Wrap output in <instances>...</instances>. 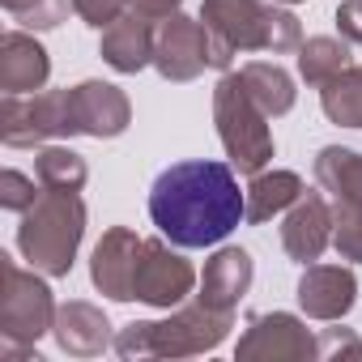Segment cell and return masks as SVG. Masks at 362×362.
<instances>
[{
	"instance_id": "cell-1",
	"label": "cell",
	"mask_w": 362,
	"mask_h": 362,
	"mask_svg": "<svg viewBox=\"0 0 362 362\" xmlns=\"http://www.w3.org/2000/svg\"><path fill=\"white\" fill-rule=\"evenodd\" d=\"M247 209V192L226 162H175L149 188V218L175 247H214L222 243Z\"/></svg>"
},
{
	"instance_id": "cell-2",
	"label": "cell",
	"mask_w": 362,
	"mask_h": 362,
	"mask_svg": "<svg viewBox=\"0 0 362 362\" xmlns=\"http://www.w3.org/2000/svg\"><path fill=\"white\" fill-rule=\"evenodd\" d=\"M201 22L214 39V69H230L239 52L290 56L303 47L298 18L264 0H201Z\"/></svg>"
},
{
	"instance_id": "cell-3",
	"label": "cell",
	"mask_w": 362,
	"mask_h": 362,
	"mask_svg": "<svg viewBox=\"0 0 362 362\" xmlns=\"http://www.w3.org/2000/svg\"><path fill=\"white\" fill-rule=\"evenodd\" d=\"M235 328V311H214L201 298L192 307H179L166 320H136L119 328L115 354L119 358H192L214 354Z\"/></svg>"
},
{
	"instance_id": "cell-4",
	"label": "cell",
	"mask_w": 362,
	"mask_h": 362,
	"mask_svg": "<svg viewBox=\"0 0 362 362\" xmlns=\"http://www.w3.org/2000/svg\"><path fill=\"white\" fill-rule=\"evenodd\" d=\"M81 235H86V201L77 192L43 188L39 201L22 214L18 247L30 260V269L47 273V277H69Z\"/></svg>"
},
{
	"instance_id": "cell-5",
	"label": "cell",
	"mask_w": 362,
	"mask_h": 362,
	"mask_svg": "<svg viewBox=\"0 0 362 362\" xmlns=\"http://www.w3.org/2000/svg\"><path fill=\"white\" fill-rule=\"evenodd\" d=\"M214 124H218V136H222L226 158H230L235 170L256 175V170H264L273 162L269 115L243 90L239 73H222V81L214 86Z\"/></svg>"
},
{
	"instance_id": "cell-6",
	"label": "cell",
	"mask_w": 362,
	"mask_h": 362,
	"mask_svg": "<svg viewBox=\"0 0 362 362\" xmlns=\"http://www.w3.org/2000/svg\"><path fill=\"white\" fill-rule=\"evenodd\" d=\"M47 277V273H43ZM39 269H22L13 256H0V341L30 345L56 328V298Z\"/></svg>"
},
{
	"instance_id": "cell-7",
	"label": "cell",
	"mask_w": 362,
	"mask_h": 362,
	"mask_svg": "<svg viewBox=\"0 0 362 362\" xmlns=\"http://www.w3.org/2000/svg\"><path fill=\"white\" fill-rule=\"evenodd\" d=\"M52 136H73L69 90L5 94V103H0V141L13 149H35Z\"/></svg>"
},
{
	"instance_id": "cell-8",
	"label": "cell",
	"mask_w": 362,
	"mask_h": 362,
	"mask_svg": "<svg viewBox=\"0 0 362 362\" xmlns=\"http://www.w3.org/2000/svg\"><path fill=\"white\" fill-rule=\"evenodd\" d=\"M153 69L166 81H197L205 69H214V39L201 18L170 13L158 22L153 35Z\"/></svg>"
},
{
	"instance_id": "cell-9",
	"label": "cell",
	"mask_w": 362,
	"mask_h": 362,
	"mask_svg": "<svg viewBox=\"0 0 362 362\" xmlns=\"http://www.w3.org/2000/svg\"><path fill=\"white\" fill-rule=\"evenodd\" d=\"M235 354L243 362H311L320 358V341L307 332V324L290 311H269L247 324Z\"/></svg>"
},
{
	"instance_id": "cell-10",
	"label": "cell",
	"mask_w": 362,
	"mask_h": 362,
	"mask_svg": "<svg viewBox=\"0 0 362 362\" xmlns=\"http://www.w3.org/2000/svg\"><path fill=\"white\" fill-rule=\"evenodd\" d=\"M192 286H197V269L184 256L170 252L166 239H145L141 260H136V277H132V298L170 311L192 294Z\"/></svg>"
},
{
	"instance_id": "cell-11",
	"label": "cell",
	"mask_w": 362,
	"mask_h": 362,
	"mask_svg": "<svg viewBox=\"0 0 362 362\" xmlns=\"http://www.w3.org/2000/svg\"><path fill=\"white\" fill-rule=\"evenodd\" d=\"M69 111H73V136L111 141V136L128 132V124H132V103L111 81H81V86H73L69 90Z\"/></svg>"
},
{
	"instance_id": "cell-12",
	"label": "cell",
	"mask_w": 362,
	"mask_h": 362,
	"mask_svg": "<svg viewBox=\"0 0 362 362\" xmlns=\"http://www.w3.org/2000/svg\"><path fill=\"white\" fill-rule=\"evenodd\" d=\"M145 239L128 226H111L90 256V281L115 298V303H132V277H136V260H141Z\"/></svg>"
},
{
	"instance_id": "cell-13",
	"label": "cell",
	"mask_w": 362,
	"mask_h": 362,
	"mask_svg": "<svg viewBox=\"0 0 362 362\" xmlns=\"http://www.w3.org/2000/svg\"><path fill=\"white\" fill-rule=\"evenodd\" d=\"M332 243V209L320 192H303L281 222V247L294 264H315Z\"/></svg>"
},
{
	"instance_id": "cell-14",
	"label": "cell",
	"mask_w": 362,
	"mask_h": 362,
	"mask_svg": "<svg viewBox=\"0 0 362 362\" xmlns=\"http://www.w3.org/2000/svg\"><path fill=\"white\" fill-rule=\"evenodd\" d=\"M358 303V281L345 264H307L298 277V307L311 320H345Z\"/></svg>"
},
{
	"instance_id": "cell-15",
	"label": "cell",
	"mask_w": 362,
	"mask_h": 362,
	"mask_svg": "<svg viewBox=\"0 0 362 362\" xmlns=\"http://www.w3.org/2000/svg\"><path fill=\"white\" fill-rule=\"evenodd\" d=\"M47 77H52V60L35 35L9 30L0 39V90L5 94H39Z\"/></svg>"
},
{
	"instance_id": "cell-16",
	"label": "cell",
	"mask_w": 362,
	"mask_h": 362,
	"mask_svg": "<svg viewBox=\"0 0 362 362\" xmlns=\"http://www.w3.org/2000/svg\"><path fill=\"white\" fill-rule=\"evenodd\" d=\"M252 277H256V264L243 247H218L209 260H205V273H201V303L214 307V311H235L239 298L252 290Z\"/></svg>"
},
{
	"instance_id": "cell-17",
	"label": "cell",
	"mask_w": 362,
	"mask_h": 362,
	"mask_svg": "<svg viewBox=\"0 0 362 362\" xmlns=\"http://www.w3.org/2000/svg\"><path fill=\"white\" fill-rule=\"evenodd\" d=\"M56 345L73 358H98L111 345V320L103 315V307L86 303V298H69L56 307V328H52Z\"/></svg>"
},
{
	"instance_id": "cell-18",
	"label": "cell",
	"mask_w": 362,
	"mask_h": 362,
	"mask_svg": "<svg viewBox=\"0 0 362 362\" xmlns=\"http://www.w3.org/2000/svg\"><path fill=\"white\" fill-rule=\"evenodd\" d=\"M153 22L128 9L103 30V60L115 73H141L145 64H153Z\"/></svg>"
},
{
	"instance_id": "cell-19",
	"label": "cell",
	"mask_w": 362,
	"mask_h": 362,
	"mask_svg": "<svg viewBox=\"0 0 362 362\" xmlns=\"http://www.w3.org/2000/svg\"><path fill=\"white\" fill-rule=\"evenodd\" d=\"M303 179L294 170H256L252 184H247V209H243V222L260 226L277 214H286L298 197H303Z\"/></svg>"
},
{
	"instance_id": "cell-20",
	"label": "cell",
	"mask_w": 362,
	"mask_h": 362,
	"mask_svg": "<svg viewBox=\"0 0 362 362\" xmlns=\"http://www.w3.org/2000/svg\"><path fill=\"white\" fill-rule=\"evenodd\" d=\"M239 81H243V90L256 98V107L273 119V115H286L290 107H294V98H298V90H294V77L277 64V60H252V64H243L239 69Z\"/></svg>"
},
{
	"instance_id": "cell-21",
	"label": "cell",
	"mask_w": 362,
	"mask_h": 362,
	"mask_svg": "<svg viewBox=\"0 0 362 362\" xmlns=\"http://www.w3.org/2000/svg\"><path fill=\"white\" fill-rule=\"evenodd\" d=\"M315 184L328 192L332 205L362 197V153L345 145H324L315 153Z\"/></svg>"
},
{
	"instance_id": "cell-22",
	"label": "cell",
	"mask_w": 362,
	"mask_h": 362,
	"mask_svg": "<svg viewBox=\"0 0 362 362\" xmlns=\"http://www.w3.org/2000/svg\"><path fill=\"white\" fill-rule=\"evenodd\" d=\"M354 64V56H349V39H328V35H320V39H307L303 47H298V77L307 81V86H328L332 77H341L345 69Z\"/></svg>"
},
{
	"instance_id": "cell-23",
	"label": "cell",
	"mask_w": 362,
	"mask_h": 362,
	"mask_svg": "<svg viewBox=\"0 0 362 362\" xmlns=\"http://www.w3.org/2000/svg\"><path fill=\"white\" fill-rule=\"evenodd\" d=\"M35 179L43 188H60V192H81L86 179H90V166L81 153H73L69 145H43L35 153Z\"/></svg>"
},
{
	"instance_id": "cell-24",
	"label": "cell",
	"mask_w": 362,
	"mask_h": 362,
	"mask_svg": "<svg viewBox=\"0 0 362 362\" xmlns=\"http://www.w3.org/2000/svg\"><path fill=\"white\" fill-rule=\"evenodd\" d=\"M320 107L341 128H362V64H349L341 77L320 86Z\"/></svg>"
},
{
	"instance_id": "cell-25",
	"label": "cell",
	"mask_w": 362,
	"mask_h": 362,
	"mask_svg": "<svg viewBox=\"0 0 362 362\" xmlns=\"http://www.w3.org/2000/svg\"><path fill=\"white\" fill-rule=\"evenodd\" d=\"M332 247L341 260L362 264V197L332 205Z\"/></svg>"
},
{
	"instance_id": "cell-26",
	"label": "cell",
	"mask_w": 362,
	"mask_h": 362,
	"mask_svg": "<svg viewBox=\"0 0 362 362\" xmlns=\"http://www.w3.org/2000/svg\"><path fill=\"white\" fill-rule=\"evenodd\" d=\"M5 13L30 30H56L64 18H69V5L73 0H0Z\"/></svg>"
},
{
	"instance_id": "cell-27",
	"label": "cell",
	"mask_w": 362,
	"mask_h": 362,
	"mask_svg": "<svg viewBox=\"0 0 362 362\" xmlns=\"http://www.w3.org/2000/svg\"><path fill=\"white\" fill-rule=\"evenodd\" d=\"M39 192H43V184L30 179V175H22V170H5V175H0V205L13 209V214H26L39 201Z\"/></svg>"
},
{
	"instance_id": "cell-28",
	"label": "cell",
	"mask_w": 362,
	"mask_h": 362,
	"mask_svg": "<svg viewBox=\"0 0 362 362\" xmlns=\"http://www.w3.org/2000/svg\"><path fill=\"white\" fill-rule=\"evenodd\" d=\"M132 9V0H73V13L86 22V26H94V30H107L119 13H128Z\"/></svg>"
},
{
	"instance_id": "cell-29",
	"label": "cell",
	"mask_w": 362,
	"mask_h": 362,
	"mask_svg": "<svg viewBox=\"0 0 362 362\" xmlns=\"http://www.w3.org/2000/svg\"><path fill=\"white\" fill-rule=\"evenodd\" d=\"M337 354L362 358V341H358L349 328H324V332H320V358H337Z\"/></svg>"
},
{
	"instance_id": "cell-30",
	"label": "cell",
	"mask_w": 362,
	"mask_h": 362,
	"mask_svg": "<svg viewBox=\"0 0 362 362\" xmlns=\"http://www.w3.org/2000/svg\"><path fill=\"white\" fill-rule=\"evenodd\" d=\"M337 30L349 43H362V0H345L337 5Z\"/></svg>"
},
{
	"instance_id": "cell-31",
	"label": "cell",
	"mask_w": 362,
	"mask_h": 362,
	"mask_svg": "<svg viewBox=\"0 0 362 362\" xmlns=\"http://www.w3.org/2000/svg\"><path fill=\"white\" fill-rule=\"evenodd\" d=\"M179 5H184V0H132V9L149 22H166L170 13H179Z\"/></svg>"
},
{
	"instance_id": "cell-32",
	"label": "cell",
	"mask_w": 362,
	"mask_h": 362,
	"mask_svg": "<svg viewBox=\"0 0 362 362\" xmlns=\"http://www.w3.org/2000/svg\"><path fill=\"white\" fill-rule=\"evenodd\" d=\"M281 5H298V0H281Z\"/></svg>"
}]
</instances>
